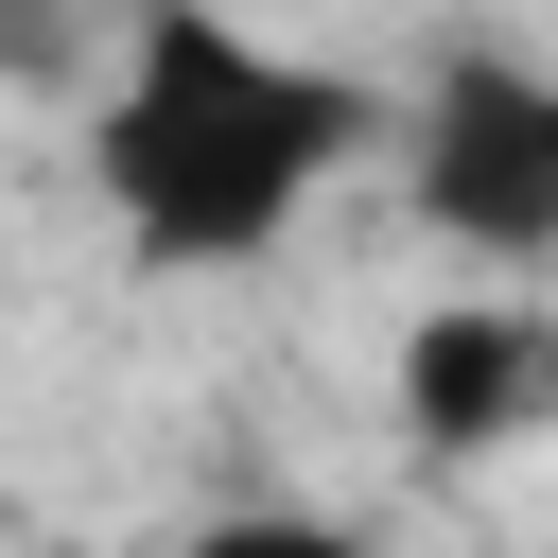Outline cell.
Listing matches in <instances>:
<instances>
[{
    "mask_svg": "<svg viewBox=\"0 0 558 558\" xmlns=\"http://www.w3.org/2000/svg\"><path fill=\"white\" fill-rule=\"evenodd\" d=\"M401 192L453 262H506V279H558V70L541 52H488L453 35L401 105Z\"/></svg>",
    "mask_w": 558,
    "mask_h": 558,
    "instance_id": "cell-2",
    "label": "cell"
},
{
    "mask_svg": "<svg viewBox=\"0 0 558 558\" xmlns=\"http://www.w3.org/2000/svg\"><path fill=\"white\" fill-rule=\"evenodd\" d=\"M401 418H418L436 453L541 436V418H558V314H541V296H436V314L401 331Z\"/></svg>",
    "mask_w": 558,
    "mask_h": 558,
    "instance_id": "cell-3",
    "label": "cell"
},
{
    "mask_svg": "<svg viewBox=\"0 0 558 558\" xmlns=\"http://www.w3.org/2000/svg\"><path fill=\"white\" fill-rule=\"evenodd\" d=\"M174 558H366V523H349V506H296V488H244V506H209Z\"/></svg>",
    "mask_w": 558,
    "mask_h": 558,
    "instance_id": "cell-4",
    "label": "cell"
},
{
    "mask_svg": "<svg viewBox=\"0 0 558 558\" xmlns=\"http://www.w3.org/2000/svg\"><path fill=\"white\" fill-rule=\"evenodd\" d=\"M384 157V87L331 52H279L227 0H140L87 87V192L157 279H244L314 227V192Z\"/></svg>",
    "mask_w": 558,
    "mask_h": 558,
    "instance_id": "cell-1",
    "label": "cell"
},
{
    "mask_svg": "<svg viewBox=\"0 0 558 558\" xmlns=\"http://www.w3.org/2000/svg\"><path fill=\"white\" fill-rule=\"evenodd\" d=\"M87 70V17L70 0H0V87H70Z\"/></svg>",
    "mask_w": 558,
    "mask_h": 558,
    "instance_id": "cell-5",
    "label": "cell"
}]
</instances>
